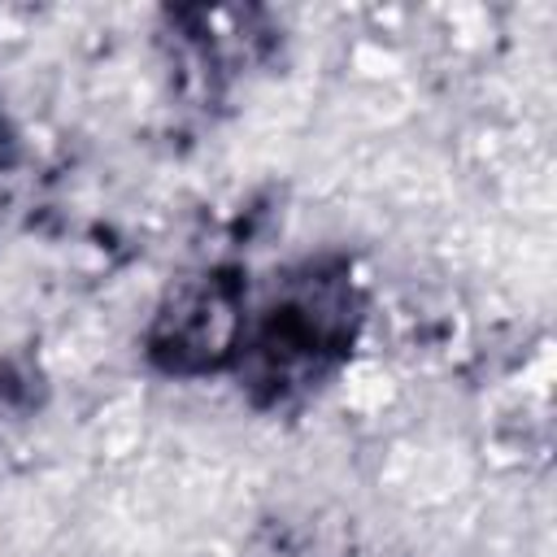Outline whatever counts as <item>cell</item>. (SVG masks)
I'll return each instance as SVG.
<instances>
[{
  "label": "cell",
  "instance_id": "cell-4",
  "mask_svg": "<svg viewBox=\"0 0 557 557\" xmlns=\"http://www.w3.org/2000/svg\"><path fill=\"white\" fill-rule=\"evenodd\" d=\"M0 148H4V126H0Z\"/></svg>",
  "mask_w": 557,
  "mask_h": 557
},
{
  "label": "cell",
  "instance_id": "cell-1",
  "mask_svg": "<svg viewBox=\"0 0 557 557\" xmlns=\"http://www.w3.org/2000/svg\"><path fill=\"white\" fill-rule=\"evenodd\" d=\"M361 318V283L344 257H309L283 270L270 296L248 309L235 361L248 396L265 409L313 396L352 357Z\"/></svg>",
  "mask_w": 557,
  "mask_h": 557
},
{
  "label": "cell",
  "instance_id": "cell-3",
  "mask_svg": "<svg viewBox=\"0 0 557 557\" xmlns=\"http://www.w3.org/2000/svg\"><path fill=\"white\" fill-rule=\"evenodd\" d=\"M178 22H183L187 61L209 83L235 78L261 52V35L252 30V13H235V9H209L205 13L200 9V13H178Z\"/></svg>",
  "mask_w": 557,
  "mask_h": 557
},
{
  "label": "cell",
  "instance_id": "cell-2",
  "mask_svg": "<svg viewBox=\"0 0 557 557\" xmlns=\"http://www.w3.org/2000/svg\"><path fill=\"white\" fill-rule=\"evenodd\" d=\"M248 309L252 300L239 270L209 265L200 274H187L161 296L144 331V352L170 379H205L235 370L248 331Z\"/></svg>",
  "mask_w": 557,
  "mask_h": 557
}]
</instances>
